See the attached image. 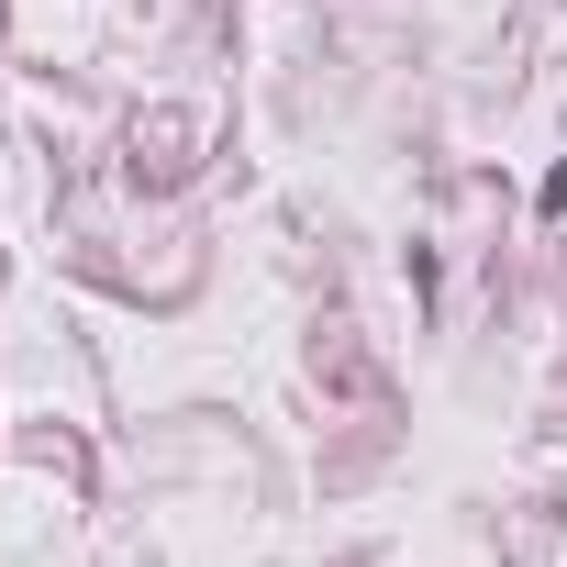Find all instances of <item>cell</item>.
<instances>
[{
	"label": "cell",
	"instance_id": "1",
	"mask_svg": "<svg viewBox=\"0 0 567 567\" xmlns=\"http://www.w3.org/2000/svg\"><path fill=\"white\" fill-rule=\"evenodd\" d=\"M545 212H567V167H556V178H545Z\"/></svg>",
	"mask_w": 567,
	"mask_h": 567
}]
</instances>
